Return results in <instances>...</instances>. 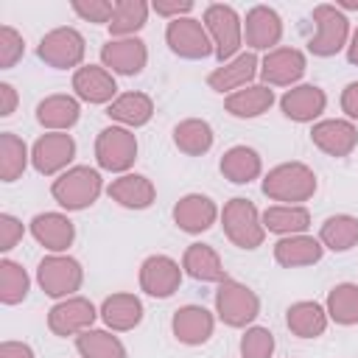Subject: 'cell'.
Masks as SVG:
<instances>
[{
    "instance_id": "1",
    "label": "cell",
    "mask_w": 358,
    "mask_h": 358,
    "mask_svg": "<svg viewBox=\"0 0 358 358\" xmlns=\"http://www.w3.org/2000/svg\"><path fill=\"white\" fill-rule=\"evenodd\" d=\"M316 173L305 162H282L263 176V196H268L271 201L299 204L308 201L316 193Z\"/></svg>"
},
{
    "instance_id": "2",
    "label": "cell",
    "mask_w": 358,
    "mask_h": 358,
    "mask_svg": "<svg viewBox=\"0 0 358 358\" xmlns=\"http://www.w3.org/2000/svg\"><path fill=\"white\" fill-rule=\"evenodd\" d=\"M103 190V179L95 168L90 165H76V168H67L59 179H53L50 185V196L56 199L59 207L64 210H87L90 204L98 201Z\"/></svg>"
},
{
    "instance_id": "3",
    "label": "cell",
    "mask_w": 358,
    "mask_h": 358,
    "mask_svg": "<svg viewBox=\"0 0 358 358\" xmlns=\"http://www.w3.org/2000/svg\"><path fill=\"white\" fill-rule=\"evenodd\" d=\"M221 227L224 235L238 246V249H257L266 238V227L263 218L257 213V207L249 199H229L221 210Z\"/></svg>"
},
{
    "instance_id": "4",
    "label": "cell",
    "mask_w": 358,
    "mask_h": 358,
    "mask_svg": "<svg viewBox=\"0 0 358 358\" xmlns=\"http://www.w3.org/2000/svg\"><path fill=\"white\" fill-rule=\"evenodd\" d=\"M204 28L213 39L215 59L221 64L232 62V56L238 53L241 42H243V22H241L238 11L227 3H210L204 8Z\"/></svg>"
},
{
    "instance_id": "5",
    "label": "cell",
    "mask_w": 358,
    "mask_h": 358,
    "mask_svg": "<svg viewBox=\"0 0 358 358\" xmlns=\"http://www.w3.org/2000/svg\"><path fill=\"white\" fill-rule=\"evenodd\" d=\"M215 313L227 327H246L257 319L260 299L249 285L238 280H224L215 291Z\"/></svg>"
},
{
    "instance_id": "6",
    "label": "cell",
    "mask_w": 358,
    "mask_h": 358,
    "mask_svg": "<svg viewBox=\"0 0 358 358\" xmlns=\"http://www.w3.org/2000/svg\"><path fill=\"white\" fill-rule=\"evenodd\" d=\"M36 282L39 288L53 299H67L76 294L84 282V268L70 255H48L36 266Z\"/></svg>"
},
{
    "instance_id": "7",
    "label": "cell",
    "mask_w": 358,
    "mask_h": 358,
    "mask_svg": "<svg viewBox=\"0 0 358 358\" xmlns=\"http://www.w3.org/2000/svg\"><path fill=\"white\" fill-rule=\"evenodd\" d=\"M313 22H316V36H310L308 50L313 56H322V59L336 56L347 45V36H350L347 14L330 3H322L313 8Z\"/></svg>"
},
{
    "instance_id": "8",
    "label": "cell",
    "mask_w": 358,
    "mask_h": 358,
    "mask_svg": "<svg viewBox=\"0 0 358 358\" xmlns=\"http://www.w3.org/2000/svg\"><path fill=\"white\" fill-rule=\"evenodd\" d=\"M84 53H87L84 36L76 28H67V25L48 31L39 39V48H36V56L45 64L56 67V70H70V67L78 70L81 62H84Z\"/></svg>"
},
{
    "instance_id": "9",
    "label": "cell",
    "mask_w": 358,
    "mask_h": 358,
    "mask_svg": "<svg viewBox=\"0 0 358 358\" xmlns=\"http://www.w3.org/2000/svg\"><path fill=\"white\" fill-rule=\"evenodd\" d=\"M137 159V137L123 126H106L95 137V162L103 171L123 173Z\"/></svg>"
},
{
    "instance_id": "10",
    "label": "cell",
    "mask_w": 358,
    "mask_h": 358,
    "mask_svg": "<svg viewBox=\"0 0 358 358\" xmlns=\"http://www.w3.org/2000/svg\"><path fill=\"white\" fill-rule=\"evenodd\" d=\"M165 42L179 59H207L210 53H215L204 22H199L193 17L171 20L165 25Z\"/></svg>"
},
{
    "instance_id": "11",
    "label": "cell",
    "mask_w": 358,
    "mask_h": 358,
    "mask_svg": "<svg viewBox=\"0 0 358 358\" xmlns=\"http://www.w3.org/2000/svg\"><path fill=\"white\" fill-rule=\"evenodd\" d=\"M73 157H76V140L64 131H50V134L36 137L31 148V165L42 176H53L64 171L73 162Z\"/></svg>"
},
{
    "instance_id": "12",
    "label": "cell",
    "mask_w": 358,
    "mask_h": 358,
    "mask_svg": "<svg viewBox=\"0 0 358 358\" xmlns=\"http://www.w3.org/2000/svg\"><path fill=\"white\" fill-rule=\"evenodd\" d=\"M98 310L87 296H67L48 310V327L56 336H78L92 327Z\"/></svg>"
},
{
    "instance_id": "13",
    "label": "cell",
    "mask_w": 358,
    "mask_h": 358,
    "mask_svg": "<svg viewBox=\"0 0 358 358\" xmlns=\"http://www.w3.org/2000/svg\"><path fill=\"white\" fill-rule=\"evenodd\" d=\"M305 53L296 48H274L260 62V78L266 81V87H291L305 76Z\"/></svg>"
},
{
    "instance_id": "14",
    "label": "cell",
    "mask_w": 358,
    "mask_h": 358,
    "mask_svg": "<svg viewBox=\"0 0 358 358\" xmlns=\"http://www.w3.org/2000/svg\"><path fill=\"white\" fill-rule=\"evenodd\" d=\"M182 282V268L173 257L168 255H151L143 260L140 266V288L148 294V296H157V299H165L171 296Z\"/></svg>"
},
{
    "instance_id": "15",
    "label": "cell",
    "mask_w": 358,
    "mask_h": 358,
    "mask_svg": "<svg viewBox=\"0 0 358 358\" xmlns=\"http://www.w3.org/2000/svg\"><path fill=\"white\" fill-rule=\"evenodd\" d=\"M101 62L103 67H109L112 73L120 76H137L143 73L145 62H148V48L143 39L137 36H126V39H109L101 48Z\"/></svg>"
},
{
    "instance_id": "16",
    "label": "cell",
    "mask_w": 358,
    "mask_h": 358,
    "mask_svg": "<svg viewBox=\"0 0 358 358\" xmlns=\"http://www.w3.org/2000/svg\"><path fill=\"white\" fill-rule=\"evenodd\" d=\"M310 140H313V145H316L319 151H324L327 157L341 159V157H350V154L355 151V145H358V131H355V126H352L350 120L333 117V120H319V123H313Z\"/></svg>"
},
{
    "instance_id": "17",
    "label": "cell",
    "mask_w": 358,
    "mask_h": 358,
    "mask_svg": "<svg viewBox=\"0 0 358 358\" xmlns=\"http://www.w3.org/2000/svg\"><path fill=\"white\" fill-rule=\"evenodd\" d=\"M218 218V207L210 196L201 193H187L173 204V221L182 232L187 235H201L207 232Z\"/></svg>"
},
{
    "instance_id": "18",
    "label": "cell",
    "mask_w": 358,
    "mask_h": 358,
    "mask_svg": "<svg viewBox=\"0 0 358 358\" xmlns=\"http://www.w3.org/2000/svg\"><path fill=\"white\" fill-rule=\"evenodd\" d=\"M246 45L255 50H274V45L282 36V20L271 6H252L246 11Z\"/></svg>"
},
{
    "instance_id": "19",
    "label": "cell",
    "mask_w": 358,
    "mask_h": 358,
    "mask_svg": "<svg viewBox=\"0 0 358 358\" xmlns=\"http://www.w3.org/2000/svg\"><path fill=\"white\" fill-rule=\"evenodd\" d=\"M213 327H215V316L204 305H182L171 319V330H173L176 341H182L187 347L204 344L213 336Z\"/></svg>"
},
{
    "instance_id": "20",
    "label": "cell",
    "mask_w": 358,
    "mask_h": 358,
    "mask_svg": "<svg viewBox=\"0 0 358 358\" xmlns=\"http://www.w3.org/2000/svg\"><path fill=\"white\" fill-rule=\"evenodd\" d=\"M73 90L87 103H112L117 98V84L106 67L81 64L73 73Z\"/></svg>"
},
{
    "instance_id": "21",
    "label": "cell",
    "mask_w": 358,
    "mask_h": 358,
    "mask_svg": "<svg viewBox=\"0 0 358 358\" xmlns=\"http://www.w3.org/2000/svg\"><path fill=\"white\" fill-rule=\"evenodd\" d=\"M327 106V95L322 87L316 84H299L294 90H288L282 98H280V109L288 120H296V123H310L316 120Z\"/></svg>"
},
{
    "instance_id": "22",
    "label": "cell",
    "mask_w": 358,
    "mask_h": 358,
    "mask_svg": "<svg viewBox=\"0 0 358 358\" xmlns=\"http://www.w3.org/2000/svg\"><path fill=\"white\" fill-rule=\"evenodd\" d=\"M31 235L36 238V243H42L48 252L62 255L73 238H76V227L67 215L62 213H39L31 218Z\"/></svg>"
},
{
    "instance_id": "23",
    "label": "cell",
    "mask_w": 358,
    "mask_h": 358,
    "mask_svg": "<svg viewBox=\"0 0 358 358\" xmlns=\"http://www.w3.org/2000/svg\"><path fill=\"white\" fill-rule=\"evenodd\" d=\"M106 193H109L112 201H117L126 210H145L157 199L154 182L148 176H143V173H123V176L112 179V185L106 187Z\"/></svg>"
},
{
    "instance_id": "24",
    "label": "cell",
    "mask_w": 358,
    "mask_h": 358,
    "mask_svg": "<svg viewBox=\"0 0 358 358\" xmlns=\"http://www.w3.org/2000/svg\"><path fill=\"white\" fill-rule=\"evenodd\" d=\"M257 56L249 50V53H238L232 62H227V64H221V67H215L210 76H207V84H210V90H215V92H229L232 95V90L238 92L241 87H246L255 76H257Z\"/></svg>"
},
{
    "instance_id": "25",
    "label": "cell",
    "mask_w": 358,
    "mask_h": 358,
    "mask_svg": "<svg viewBox=\"0 0 358 358\" xmlns=\"http://www.w3.org/2000/svg\"><path fill=\"white\" fill-rule=\"evenodd\" d=\"M322 255H324L322 241H316L310 235H285L274 243V260L285 268L313 266L322 260Z\"/></svg>"
},
{
    "instance_id": "26",
    "label": "cell",
    "mask_w": 358,
    "mask_h": 358,
    "mask_svg": "<svg viewBox=\"0 0 358 358\" xmlns=\"http://www.w3.org/2000/svg\"><path fill=\"white\" fill-rule=\"evenodd\" d=\"M81 117V103L73 95H48L45 101H39L36 106V120L39 126L50 129V131H67L78 123Z\"/></svg>"
},
{
    "instance_id": "27",
    "label": "cell",
    "mask_w": 358,
    "mask_h": 358,
    "mask_svg": "<svg viewBox=\"0 0 358 358\" xmlns=\"http://www.w3.org/2000/svg\"><path fill=\"white\" fill-rule=\"evenodd\" d=\"M182 268L193 280H201V282H224V280H229L218 252L213 246H207V243H190L185 249V255H182Z\"/></svg>"
},
{
    "instance_id": "28",
    "label": "cell",
    "mask_w": 358,
    "mask_h": 358,
    "mask_svg": "<svg viewBox=\"0 0 358 358\" xmlns=\"http://www.w3.org/2000/svg\"><path fill=\"white\" fill-rule=\"evenodd\" d=\"M101 319L106 327L123 333V330H134L143 322V302L134 294H112L103 299L101 305Z\"/></svg>"
},
{
    "instance_id": "29",
    "label": "cell",
    "mask_w": 358,
    "mask_h": 358,
    "mask_svg": "<svg viewBox=\"0 0 358 358\" xmlns=\"http://www.w3.org/2000/svg\"><path fill=\"white\" fill-rule=\"evenodd\" d=\"M224 179H229L232 185H249L260 176L263 171V162H260V154L249 145H232L229 151H224L221 162H218Z\"/></svg>"
},
{
    "instance_id": "30",
    "label": "cell",
    "mask_w": 358,
    "mask_h": 358,
    "mask_svg": "<svg viewBox=\"0 0 358 358\" xmlns=\"http://www.w3.org/2000/svg\"><path fill=\"white\" fill-rule=\"evenodd\" d=\"M327 319H330L327 310L319 302H310V299L294 302L285 310V324L299 338H319L327 330Z\"/></svg>"
},
{
    "instance_id": "31",
    "label": "cell",
    "mask_w": 358,
    "mask_h": 358,
    "mask_svg": "<svg viewBox=\"0 0 358 358\" xmlns=\"http://www.w3.org/2000/svg\"><path fill=\"white\" fill-rule=\"evenodd\" d=\"M263 227L266 232H277V235H305V229L310 227V213L302 204H274L263 210Z\"/></svg>"
},
{
    "instance_id": "32",
    "label": "cell",
    "mask_w": 358,
    "mask_h": 358,
    "mask_svg": "<svg viewBox=\"0 0 358 358\" xmlns=\"http://www.w3.org/2000/svg\"><path fill=\"white\" fill-rule=\"evenodd\" d=\"M106 115L129 129H137V126H145L154 115V101L145 95V92H123L117 95L109 106H106Z\"/></svg>"
},
{
    "instance_id": "33",
    "label": "cell",
    "mask_w": 358,
    "mask_h": 358,
    "mask_svg": "<svg viewBox=\"0 0 358 358\" xmlns=\"http://www.w3.org/2000/svg\"><path fill=\"white\" fill-rule=\"evenodd\" d=\"M213 140H215L213 126L201 117H187V120L176 123V129H173V145L187 157L207 154L213 148Z\"/></svg>"
},
{
    "instance_id": "34",
    "label": "cell",
    "mask_w": 358,
    "mask_h": 358,
    "mask_svg": "<svg viewBox=\"0 0 358 358\" xmlns=\"http://www.w3.org/2000/svg\"><path fill=\"white\" fill-rule=\"evenodd\" d=\"M271 103H274V90H268L266 84L238 90V92L227 95V101H224V106L232 117H257V115L268 112Z\"/></svg>"
},
{
    "instance_id": "35",
    "label": "cell",
    "mask_w": 358,
    "mask_h": 358,
    "mask_svg": "<svg viewBox=\"0 0 358 358\" xmlns=\"http://www.w3.org/2000/svg\"><path fill=\"white\" fill-rule=\"evenodd\" d=\"M319 241L330 252H350L358 243V218L347 213L330 215L319 229Z\"/></svg>"
},
{
    "instance_id": "36",
    "label": "cell",
    "mask_w": 358,
    "mask_h": 358,
    "mask_svg": "<svg viewBox=\"0 0 358 358\" xmlns=\"http://www.w3.org/2000/svg\"><path fill=\"white\" fill-rule=\"evenodd\" d=\"M148 3L145 0H117L115 3V14H112V20H109V34L112 36H120V39H126V36H134L143 25H145V20H148Z\"/></svg>"
},
{
    "instance_id": "37",
    "label": "cell",
    "mask_w": 358,
    "mask_h": 358,
    "mask_svg": "<svg viewBox=\"0 0 358 358\" xmlns=\"http://www.w3.org/2000/svg\"><path fill=\"white\" fill-rule=\"evenodd\" d=\"M28 145L22 143V137H17L14 131H3L0 134V179L3 182H17L22 176V171L28 168Z\"/></svg>"
},
{
    "instance_id": "38",
    "label": "cell",
    "mask_w": 358,
    "mask_h": 358,
    "mask_svg": "<svg viewBox=\"0 0 358 358\" xmlns=\"http://www.w3.org/2000/svg\"><path fill=\"white\" fill-rule=\"evenodd\" d=\"M324 310L336 324H358V282H338L327 294Z\"/></svg>"
},
{
    "instance_id": "39",
    "label": "cell",
    "mask_w": 358,
    "mask_h": 358,
    "mask_svg": "<svg viewBox=\"0 0 358 358\" xmlns=\"http://www.w3.org/2000/svg\"><path fill=\"white\" fill-rule=\"evenodd\" d=\"M76 350L81 352V358H126V347L117 336L92 327L76 336Z\"/></svg>"
},
{
    "instance_id": "40",
    "label": "cell",
    "mask_w": 358,
    "mask_h": 358,
    "mask_svg": "<svg viewBox=\"0 0 358 358\" xmlns=\"http://www.w3.org/2000/svg\"><path fill=\"white\" fill-rule=\"evenodd\" d=\"M31 280L25 274V268L8 257L0 260V302L3 305H17L28 296Z\"/></svg>"
},
{
    "instance_id": "41",
    "label": "cell",
    "mask_w": 358,
    "mask_h": 358,
    "mask_svg": "<svg viewBox=\"0 0 358 358\" xmlns=\"http://www.w3.org/2000/svg\"><path fill=\"white\" fill-rule=\"evenodd\" d=\"M274 352V333L268 327H249L241 338V355L243 358H271Z\"/></svg>"
},
{
    "instance_id": "42",
    "label": "cell",
    "mask_w": 358,
    "mask_h": 358,
    "mask_svg": "<svg viewBox=\"0 0 358 358\" xmlns=\"http://www.w3.org/2000/svg\"><path fill=\"white\" fill-rule=\"evenodd\" d=\"M25 53V42L22 36L11 28V25H0V67L11 70Z\"/></svg>"
},
{
    "instance_id": "43",
    "label": "cell",
    "mask_w": 358,
    "mask_h": 358,
    "mask_svg": "<svg viewBox=\"0 0 358 358\" xmlns=\"http://www.w3.org/2000/svg\"><path fill=\"white\" fill-rule=\"evenodd\" d=\"M70 6L87 22H106L109 25V20L115 14V3H109V0H73Z\"/></svg>"
},
{
    "instance_id": "44",
    "label": "cell",
    "mask_w": 358,
    "mask_h": 358,
    "mask_svg": "<svg viewBox=\"0 0 358 358\" xmlns=\"http://www.w3.org/2000/svg\"><path fill=\"white\" fill-rule=\"evenodd\" d=\"M22 221L14 218L11 213H0V249L3 252H11L17 246V241L22 238Z\"/></svg>"
},
{
    "instance_id": "45",
    "label": "cell",
    "mask_w": 358,
    "mask_h": 358,
    "mask_svg": "<svg viewBox=\"0 0 358 358\" xmlns=\"http://www.w3.org/2000/svg\"><path fill=\"white\" fill-rule=\"evenodd\" d=\"M151 8H154L159 17L179 20V17H187V14L193 11V0H154Z\"/></svg>"
},
{
    "instance_id": "46",
    "label": "cell",
    "mask_w": 358,
    "mask_h": 358,
    "mask_svg": "<svg viewBox=\"0 0 358 358\" xmlns=\"http://www.w3.org/2000/svg\"><path fill=\"white\" fill-rule=\"evenodd\" d=\"M341 109H344L347 117L358 120V81H352V84L344 87V92H341Z\"/></svg>"
},
{
    "instance_id": "47",
    "label": "cell",
    "mask_w": 358,
    "mask_h": 358,
    "mask_svg": "<svg viewBox=\"0 0 358 358\" xmlns=\"http://www.w3.org/2000/svg\"><path fill=\"white\" fill-rule=\"evenodd\" d=\"M14 109H17V90L8 81H3L0 84V117L14 115Z\"/></svg>"
},
{
    "instance_id": "48",
    "label": "cell",
    "mask_w": 358,
    "mask_h": 358,
    "mask_svg": "<svg viewBox=\"0 0 358 358\" xmlns=\"http://www.w3.org/2000/svg\"><path fill=\"white\" fill-rule=\"evenodd\" d=\"M0 358H34V350L25 341H3Z\"/></svg>"
},
{
    "instance_id": "49",
    "label": "cell",
    "mask_w": 358,
    "mask_h": 358,
    "mask_svg": "<svg viewBox=\"0 0 358 358\" xmlns=\"http://www.w3.org/2000/svg\"><path fill=\"white\" fill-rule=\"evenodd\" d=\"M347 59H350V64H358V28H355V34L347 45Z\"/></svg>"
},
{
    "instance_id": "50",
    "label": "cell",
    "mask_w": 358,
    "mask_h": 358,
    "mask_svg": "<svg viewBox=\"0 0 358 358\" xmlns=\"http://www.w3.org/2000/svg\"><path fill=\"white\" fill-rule=\"evenodd\" d=\"M336 8H341V11H344V8H347V11H358V0H338Z\"/></svg>"
}]
</instances>
